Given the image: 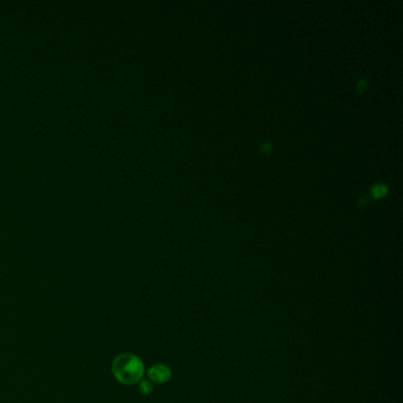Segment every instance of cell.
I'll return each mask as SVG.
<instances>
[{
  "label": "cell",
  "mask_w": 403,
  "mask_h": 403,
  "mask_svg": "<svg viewBox=\"0 0 403 403\" xmlns=\"http://www.w3.org/2000/svg\"><path fill=\"white\" fill-rule=\"evenodd\" d=\"M148 378L156 384H163L172 378V370L165 364H155L148 370Z\"/></svg>",
  "instance_id": "cell-2"
},
{
  "label": "cell",
  "mask_w": 403,
  "mask_h": 403,
  "mask_svg": "<svg viewBox=\"0 0 403 403\" xmlns=\"http://www.w3.org/2000/svg\"><path fill=\"white\" fill-rule=\"evenodd\" d=\"M113 374L122 384L138 383L144 375V364L134 354H122L114 359Z\"/></svg>",
  "instance_id": "cell-1"
},
{
  "label": "cell",
  "mask_w": 403,
  "mask_h": 403,
  "mask_svg": "<svg viewBox=\"0 0 403 403\" xmlns=\"http://www.w3.org/2000/svg\"><path fill=\"white\" fill-rule=\"evenodd\" d=\"M366 86H368V82H366V80H360L358 83H357V90H358L359 92H362L363 90H365Z\"/></svg>",
  "instance_id": "cell-5"
},
{
  "label": "cell",
  "mask_w": 403,
  "mask_h": 403,
  "mask_svg": "<svg viewBox=\"0 0 403 403\" xmlns=\"http://www.w3.org/2000/svg\"><path fill=\"white\" fill-rule=\"evenodd\" d=\"M271 149H272L271 143H264V144L262 145V150L264 151V153H269V151H271Z\"/></svg>",
  "instance_id": "cell-6"
},
{
  "label": "cell",
  "mask_w": 403,
  "mask_h": 403,
  "mask_svg": "<svg viewBox=\"0 0 403 403\" xmlns=\"http://www.w3.org/2000/svg\"><path fill=\"white\" fill-rule=\"evenodd\" d=\"M366 204V198H360L359 199V205L364 206Z\"/></svg>",
  "instance_id": "cell-7"
},
{
  "label": "cell",
  "mask_w": 403,
  "mask_h": 403,
  "mask_svg": "<svg viewBox=\"0 0 403 403\" xmlns=\"http://www.w3.org/2000/svg\"><path fill=\"white\" fill-rule=\"evenodd\" d=\"M140 388L141 393L143 394V395H150L151 393H153L154 388H153V384H151L150 381H140Z\"/></svg>",
  "instance_id": "cell-4"
},
{
  "label": "cell",
  "mask_w": 403,
  "mask_h": 403,
  "mask_svg": "<svg viewBox=\"0 0 403 403\" xmlns=\"http://www.w3.org/2000/svg\"><path fill=\"white\" fill-rule=\"evenodd\" d=\"M387 189L388 188H387L386 184L377 183V184H375L374 187H372L371 193H372V195L376 196V198H381V196H383L384 194L387 193Z\"/></svg>",
  "instance_id": "cell-3"
}]
</instances>
